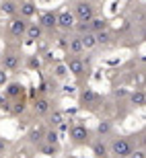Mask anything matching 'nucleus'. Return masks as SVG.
Returning <instances> with one entry per match:
<instances>
[{
  "mask_svg": "<svg viewBox=\"0 0 146 158\" xmlns=\"http://www.w3.org/2000/svg\"><path fill=\"white\" fill-rule=\"evenodd\" d=\"M72 15H74L76 23H88V21L95 17V6L91 4V2H87V0H82V2H78V4L74 6Z\"/></svg>",
  "mask_w": 146,
  "mask_h": 158,
  "instance_id": "nucleus-1",
  "label": "nucleus"
},
{
  "mask_svg": "<svg viewBox=\"0 0 146 158\" xmlns=\"http://www.w3.org/2000/svg\"><path fill=\"white\" fill-rule=\"evenodd\" d=\"M132 150H134V146H132V142L128 138H117L111 144V154L115 158H128Z\"/></svg>",
  "mask_w": 146,
  "mask_h": 158,
  "instance_id": "nucleus-2",
  "label": "nucleus"
},
{
  "mask_svg": "<svg viewBox=\"0 0 146 158\" xmlns=\"http://www.w3.org/2000/svg\"><path fill=\"white\" fill-rule=\"evenodd\" d=\"M76 25V19L70 10H62L56 15V29H62V31H72Z\"/></svg>",
  "mask_w": 146,
  "mask_h": 158,
  "instance_id": "nucleus-3",
  "label": "nucleus"
},
{
  "mask_svg": "<svg viewBox=\"0 0 146 158\" xmlns=\"http://www.w3.org/2000/svg\"><path fill=\"white\" fill-rule=\"evenodd\" d=\"M70 138L76 144H84V142H88V138H91V129H88L87 125H82V123H74L70 127Z\"/></svg>",
  "mask_w": 146,
  "mask_h": 158,
  "instance_id": "nucleus-4",
  "label": "nucleus"
},
{
  "mask_svg": "<svg viewBox=\"0 0 146 158\" xmlns=\"http://www.w3.org/2000/svg\"><path fill=\"white\" fill-rule=\"evenodd\" d=\"M27 25H29V21H25V19H21V17L17 15V17L11 19V23H8V31H11L12 37H25Z\"/></svg>",
  "mask_w": 146,
  "mask_h": 158,
  "instance_id": "nucleus-5",
  "label": "nucleus"
},
{
  "mask_svg": "<svg viewBox=\"0 0 146 158\" xmlns=\"http://www.w3.org/2000/svg\"><path fill=\"white\" fill-rule=\"evenodd\" d=\"M84 68H87V64H84V60L78 58V56H72V58H68V62H66V70L70 72V74H74V76H82V74H84Z\"/></svg>",
  "mask_w": 146,
  "mask_h": 158,
  "instance_id": "nucleus-6",
  "label": "nucleus"
},
{
  "mask_svg": "<svg viewBox=\"0 0 146 158\" xmlns=\"http://www.w3.org/2000/svg\"><path fill=\"white\" fill-rule=\"evenodd\" d=\"M37 25H39L43 31H54V29H56V12H52V10L41 12Z\"/></svg>",
  "mask_w": 146,
  "mask_h": 158,
  "instance_id": "nucleus-7",
  "label": "nucleus"
},
{
  "mask_svg": "<svg viewBox=\"0 0 146 158\" xmlns=\"http://www.w3.org/2000/svg\"><path fill=\"white\" fill-rule=\"evenodd\" d=\"M4 94L8 97V99H23L25 97V86L21 84V82H8Z\"/></svg>",
  "mask_w": 146,
  "mask_h": 158,
  "instance_id": "nucleus-8",
  "label": "nucleus"
},
{
  "mask_svg": "<svg viewBox=\"0 0 146 158\" xmlns=\"http://www.w3.org/2000/svg\"><path fill=\"white\" fill-rule=\"evenodd\" d=\"M49 109H52V105H49V99L47 97H37L33 101V111H35V115H47Z\"/></svg>",
  "mask_w": 146,
  "mask_h": 158,
  "instance_id": "nucleus-9",
  "label": "nucleus"
},
{
  "mask_svg": "<svg viewBox=\"0 0 146 158\" xmlns=\"http://www.w3.org/2000/svg\"><path fill=\"white\" fill-rule=\"evenodd\" d=\"M109 29V21L105 17H93L88 21V31L91 33H99V31H105Z\"/></svg>",
  "mask_w": 146,
  "mask_h": 158,
  "instance_id": "nucleus-10",
  "label": "nucleus"
},
{
  "mask_svg": "<svg viewBox=\"0 0 146 158\" xmlns=\"http://www.w3.org/2000/svg\"><path fill=\"white\" fill-rule=\"evenodd\" d=\"M97 103H99V94L95 93V90H91V88L82 90V94H80V105L82 107H97Z\"/></svg>",
  "mask_w": 146,
  "mask_h": 158,
  "instance_id": "nucleus-11",
  "label": "nucleus"
},
{
  "mask_svg": "<svg viewBox=\"0 0 146 158\" xmlns=\"http://www.w3.org/2000/svg\"><path fill=\"white\" fill-rule=\"evenodd\" d=\"M19 15H21V19H25V21H29L31 17H35L37 15V6H35V2H23V4L19 6Z\"/></svg>",
  "mask_w": 146,
  "mask_h": 158,
  "instance_id": "nucleus-12",
  "label": "nucleus"
},
{
  "mask_svg": "<svg viewBox=\"0 0 146 158\" xmlns=\"http://www.w3.org/2000/svg\"><path fill=\"white\" fill-rule=\"evenodd\" d=\"M19 66H21V60L17 53H4L2 56V68L4 70H17Z\"/></svg>",
  "mask_w": 146,
  "mask_h": 158,
  "instance_id": "nucleus-13",
  "label": "nucleus"
},
{
  "mask_svg": "<svg viewBox=\"0 0 146 158\" xmlns=\"http://www.w3.org/2000/svg\"><path fill=\"white\" fill-rule=\"evenodd\" d=\"M41 35H43V29H41L37 23H29V25H27L25 37H27L29 41H37V39H41Z\"/></svg>",
  "mask_w": 146,
  "mask_h": 158,
  "instance_id": "nucleus-14",
  "label": "nucleus"
},
{
  "mask_svg": "<svg viewBox=\"0 0 146 158\" xmlns=\"http://www.w3.org/2000/svg\"><path fill=\"white\" fill-rule=\"evenodd\" d=\"M68 52H70V56H80L84 49H82V43H80V37L78 35H74V37H70L68 39Z\"/></svg>",
  "mask_w": 146,
  "mask_h": 158,
  "instance_id": "nucleus-15",
  "label": "nucleus"
},
{
  "mask_svg": "<svg viewBox=\"0 0 146 158\" xmlns=\"http://www.w3.org/2000/svg\"><path fill=\"white\" fill-rule=\"evenodd\" d=\"M130 103L134 107H138V109H142V107L146 105V94L142 88H138V90H134V93L130 94Z\"/></svg>",
  "mask_w": 146,
  "mask_h": 158,
  "instance_id": "nucleus-16",
  "label": "nucleus"
},
{
  "mask_svg": "<svg viewBox=\"0 0 146 158\" xmlns=\"http://www.w3.org/2000/svg\"><path fill=\"white\" fill-rule=\"evenodd\" d=\"M0 8H2V12L8 15V17H17V15H19V4L15 2V0H4Z\"/></svg>",
  "mask_w": 146,
  "mask_h": 158,
  "instance_id": "nucleus-17",
  "label": "nucleus"
},
{
  "mask_svg": "<svg viewBox=\"0 0 146 158\" xmlns=\"http://www.w3.org/2000/svg\"><path fill=\"white\" fill-rule=\"evenodd\" d=\"M80 37V43H82V49H93V47H97V41H95V33H82Z\"/></svg>",
  "mask_w": 146,
  "mask_h": 158,
  "instance_id": "nucleus-18",
  "label": "nucleus"
},
{
  "mask_svg": "<svg viewBox=\"0 0 146 158\" xmlns=\"http://www.w3.org/2000/svg\"><path fill=\"white\" fill-rule=\"evenodd\" d=\"M111 39H113V35H111V31H109V29L95 33V41H97V45H109Z\"/></svg>",
  "mask_w": 146,
  "mask_h": 158,
  "instance_id": "nucleus-19",
  "label": "nucleus"
},
{
  "mask_svg": "<svg viewBox=\"0 0 146 158\" xmlns=\"http://www.w3.org/2000/svg\"><path fill=\"white\" fill-rule=\"evenodd\" d=\"M93 154L97 158H107V146H105V142H103V140H97L93 144Z\"/></svg>",
  "mask_w": 146,
  "mask_h": 158,
  "instance_id": "nucleus-20",
  "label": "nucleus"
},
{
  "mask_svg": "<svg viewBox=\"0 0 146 158\" xmlns=\"http://www.w3.org/2000/svg\"><path fill=\"white\" fill-rule=\"evenodd\" d=\"M43 140H45V144L58 146V131H56V129H47V131H43Z\"/></svg>",
  "mask_w": 146,
  "mask_h": 158,
  "instance_id": "nucleus-21",
  "label": "nucleus"
},
{
  "mask_svg": "<svg viewBox=\"0 0 146 158\" xmlns=\"http://www.w3.org/2000/svg\"><path fill=\"white\" fill-rule=\"evenodd\" d=\"M23 111H25V99H19L17 103L11 107V113H12V115H21Z\"/></svg>",
  "mask_w": 146,
  "mask_h": 158,
  "instance_id": "nucleus-22",
  "label": "nucleus"
},
{
  "mask_svg": "<svg viewBox=\"0 0 146 158\" xmlns=\"http://www.w3.org/2000/svg\"><path fill=\"white\" fill-rule=\"evenodd\" d=\"M29 140L31 142L43 140V129H41V127H33V129H31V134H29Z\"/></svg>",
  "mask_w": 146,
  "mask_h": 158,
  "instance_id": "nucleus-23",
  "label": "nucleus"
},
{
  "mask_svg": "<svg viewBox=\"0 0 146 158\" xmlns=\"http://www.w3.org/2000/svg\"><path fill=\"white\" fill-rule=\"evenodd\" d=\"M54 76H56V78H66V76H68L66 66H64V64H58L56 68H54Z\"/></svg>",
  "mask_w": 146,
  "mask_h": 158,
  "instance_id": "nucleus-24",
  "label": "nucleus"
},
{
  "mask_svg": "<svg viewBox=\"0 0 146 158\" xmlns=\"http://www.w3.org/2000/svg\"><path fill=\"white\" fill-rule=\"evenodd\" d=\"M62 121H64V115L60 111H54L52 115H49V123H52V125H60Z\"/></svg>",
  "mask_w": 146,
  "mask_h": 158,
  "instance_id": "nucleus-25",
  "label": "nucleus"
},
{
  "mask_svg": "<svg viewBox=\"0 0 146 158\" xmlns=\"http://www.w3.org/2000/svg\"><path fill=\"white\" fill-rule=\"evenodd\" d=\"M97 131H99L101 135L109 134V131H111V123H109V121H101V123H99V127H97Z\"/></svg>",
  "mask_w": 146,
  "mask_h": 158,
  "instance_id": "nucleus-26",
  "label": "nucleus"
},
{
  "mask_svg": "<svg viewBox=\"0 0 146 158\" xmlns=\"http://www.w3.org/2000/svg\"><path fill=\"white\" fill-rule=\"evenodd\" d=\"M41 152L47 154V156H52V154L58 152V146H52V144H43V146H41Z\"/></svg>",
  "mask_w": 146,
  "mask_h": 158,
  "instance_id": "nucleus-27",
  "label": "nucleus"
},
{
  "mask_svg": "<svg viewBox=\"0 0 146 158\" xmlns=\"http://www.w3.org/2000/svg\"><path fill=\"white\" fill-rule=\"evenodd\" d=\"M74 29L78 31L80 35H82V33H88V23H76V25H74Z\"/></svg>",
  "mask_w": 146,
  "mask_h": 158,
  "instance_id": "nucleus-28",
  "label": "nucleus"
},
{
  "mask_svg": "<svg viewBox=\"0 0 146 158\" xmlns=\"http://www.w3.org/2000/svg\"><path fill=\"white\" fill-rule=\"evenodd\" d=\"M6 82H8V72L4 68H0V86H4Z\"/></svg>",
  "mask_w": 146,
  "mask_h": 158,
  "instance_id": "nucleus-29",
  "label": "nucleus"
},
{
  "mask_svg": "<svg viewBox=\"0 0 146 158\" xmlns=\"http://www.w3.org/2000/svg\"><path fill=\"white\" fill-rule=\"evenodd\" d=\"M128 158H144V150H142V148H138V150H132Z\"/></svg>",
  "mask_w": 146,
  "mask_h": 158,
  "instance_id": "nucleus-30",
  "label": "nucleus"
},
{
  "mask_svg": "<svg viewBox=\"0 0 146 158\" xmlns=\"http://www.w3.org/2000/svg\"><path fill=\"white\" fill-rule=\"evenodd\" d=\"M29 66H31V68H37V66H39V60H37V58H31L29 60Z\"/></svg>",
  "mask_w": 146,
  "mask_h": 158,
  "instance_id": "nucleus-31",
  "label": "nucleus"
},
{
  "mask_svg": "<svg viewBox=\"0 0 146 158\" xmlns=\"http://www.w3.org/2000/svg\"><path fill=\"white\" fill-rule=\"evenodd\" d=\"M4 146H6V142H4V140H0V150H2Z\"/></svg>",
  "mask_w": 146,
  "mask_h": 158,
  "instance_id": "nucleus-32",
  "label": "nucleus"
},
{
  "mask_svg": "<svg viewBox=\"0 0 146 158\" xmlns=\"http://www.w3.org/2000/svg\"><path fill=\"white\" fill-rule=\"evenodd\" d=\"M19 2H21V4H23V2H27V0H19Z\"/></svg>",
  "mask_w": 146,
  "mask_h": 158,
  "instance_id": "nucleus-33",
  "label": "nucleus"
},
{
  "mask_svg": "<svg viewBox=\"0 0 146 158\" xmlns=\"http://www.w3.org/2000/svg\"><path fill=\"white\" fill-rule=\"evenodd\" d=\"M78 2H82V0H78Z\"/></svg>",
  "mask_w": 146,
  "mask_h": 158,
  "instance_id": "nucleus-34",
  "label": "nucleus"
}]
</instances>
